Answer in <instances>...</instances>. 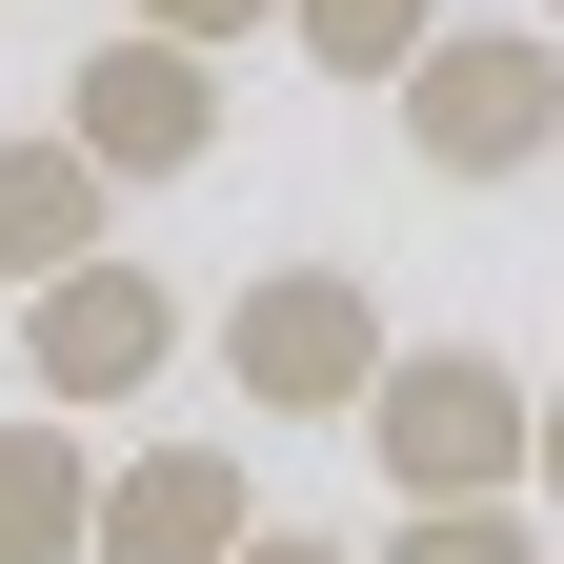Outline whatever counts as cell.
I'll use <instances>...</instances> for the list:
<instances>
[{
  "mask_svg": "<svg viewBox=\"0 0 564 564\" xmlns=\"http://www.w3.org/2000/svg\"><path fill=\"white\" fill-rule=\"evenodd\" d=\"M524 364L505 343H383L364 383V464L403 484V505H524Z\"/></svg>",
  "mask_w": 564,
  "mask_h": 564,
  "instance_id": "6da1fadb",
  "label": "cell"
},
{
  "mask_svg": "<svg viewBox=\"0 0 564 564\" xmlns=\"http://www.w3.org/2000/svg\"><path fill=\"white\" fill-rule=\"evenodd\" d=\"M383 101H403L423 182H524V162H564V21H444Z\"/></svg>",
  "mask_w": 564,
  "mask_h": 564,
  "instance_id": "7a4b0ae2",
  "label": "cell"
},
{
  "mask_svg": "<svg viewBox=\"0 0 564 564\" xmlns=\"http://www.w3.org/2000/svg\"><path fill=\"white\" fill-rule=\"evenodd\" d=\"M383 282L364 262H262L242 303H223V383L262 403V423H364V383H383Z\"/></svg>",
  "mask_w": 564,
  "mask_h": 564,
  "instance_id": "3957f363",
  "label": "cell"
},
{
  "mask_svg": "<svg viewBox=\"0 0 564 564\" xmlns=\"http://www.w3.org/2000/svg\"><path fill=\"white\" fill-rule=\"evenodd\" d=\"M182 364V282L162 262H61V282H21V383L61 403V423H101V403H141V383H162Z\"/></svg>",
  "mask_w": 564,
  "mask_h": 564,
  "instance_id": "277c9868",
  "label": "cell"
},
{
  "mask_svg": "<svg viewBox=\"0 0 564 564\" xmlns=\"http://www.w3.org/2000/svg\"><path fill=\"white\" fill-rule=\"evenodd\" d=\"M61 141H82L101 182H202L223 162V61L202 41H82V82H61Z\"/></svg>",
  "mask_w": 564,
  "mask_h": 564,
  "instance_id": "5b68a950",
  "label": "cell"
},
{
  "mask_svg": "<svg viewBox=\"0 0 564 564\" xmlns=\"http://www.w3.org/2000/svg\"><path fill=\"white\" fill-rule=\"evenodd\" d=\"M242 524H262L242 444H141V464H101V524H82V564H223Z\"/></svg>",
  "mask_w": 564,
  "mask_h": 564,
  "instance_id": "8992f818",
  "label": "cell"
},
{
  "mask_svg": "<svg viewBox=\"0 0 564 564\" xmlns=\"http://www.w3.org/2000/svg\"><path fill=\"white\" fill-rule=\"evenodd\" d=\"M101 202H121V182H101L61 121H41V141H0V282H61V262H101Z\"/></svg>",
  "mask_w": 564,
  "mask_h": 564,
  "instance_id": "52a82bcc",
  "label": "cell"
},
{
  "mask_svg": "<svg viewBox=\"0 0 564 564\" xmlns=\"http://www.w3.org/2000/svg\"><path fill=\"white\" fill-rule=\"evenodd\" d=\"M82 524H101V444L82 423H0V564H82Z\"/></svg>",
  "mask_w": 564,
  "mask_h": 564,
  "instance_id": "ba28073f",
  "label": "cell"
},
{
  "mask_svg": "<svg viewBox=\"0 0 564 564\" xmlns=\"http://www.w3.org/2000/svg\"><path fill=\"white\" fill-rule=\"evenodd\" d=\"M282 41H303L323 82H403V61L444 41V0H282Z\"/></svg>",
  "mask_w": 564,
  "mask_h": 564,
  "instance_id": "9c48e42d",
  "label": "cell"
},
{
  "mask_svg": "<svg viewBox=\"0 0 564 564\" xmlns=\"http://www.w3.org/2000/svg\"><path fill=\"white\" fill-rule=\"evenodd\" d=\"M364 564H544V524H524V505H403Z\"/></svg>",
  "mask_w": 564,
  "mask_h": 564,
  "instance_id": "30bf717a",
  "label": "cell"
},
{
  "mask_svg": "<svg viewBox=\"0 0 564 564\" xmlns=\"http://www.w3.org/2000/svg\"><path fill=\"white\" fill-rule=\"evenodd\" d=\"M121 21H141V41H202V61H223V41H262V21H282V0H121Z\"/></svg>",
  "mask_w": 564,
  "mask_h": 564,
  "instance_id": "8fae6325",
  "label": "cell"
},
{
  "mask_svg": "<svg viewBox=\"0 0 564 564\" xmlns=\"http://www.w3.org/2000/svg\"><path fill=\"white\" fill-rule=\"evenodd\" d=\"M223 564H364V544H323V524H242Z\"/></svg>",
  "mask_w": 564,
  "mask_h": 564,
  "instance_id": "7c38bea8",
  "label": "cell"
},
{
  "mask_svg": "<svg viewBox=\"0 0 564 564\" xmlns=\"http://www.w3.org/2000/svg\"><path fill=\"white\" fill-rule=\"evenodd\" d=\"M524 484H544V505H564V383L524 403Z\"/></svg>",
  "mask_w": 564,
  "mask_h": 564,
  "instance_id": "4fadbf2b",
  "label": "cell"
},
{
  "mask_svg": "<svg viewBox=\"0 0 564 564\" xmlns=\"http://www.w3.org/2000/svg\"><path fill=\"white\" fill-rule=\"evenodd\" d=\"M524 21H564V0H524Z\"/></svg>",
  "mask_w": 564,
  "mask_h": 564,
  "instance_id": "5bb4252c",
  "label": "cell"
}]
</instances>
